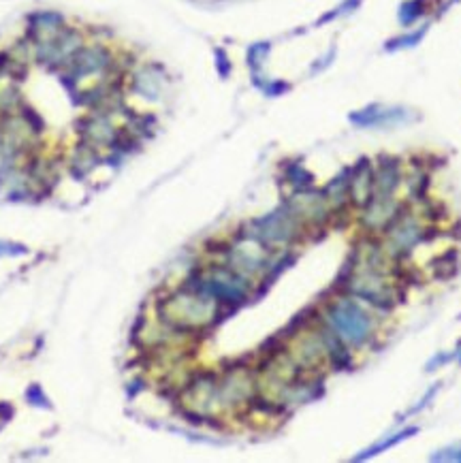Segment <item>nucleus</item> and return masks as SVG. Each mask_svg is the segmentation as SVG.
Instances as JSON below:
<instances>
[{
    "mask_svg": "<svg viewBox=\"0 0 461 463\" xmlns=\"http://www.w3.org/2000/svg\"><path fill=\"white\" fill-rule=\"evenodd\" d=\"M13 416V408L9 404H0V421H9Z\"/></svg>",
    "mask_w": 461,
    "mask_h": 463,
    "instance_id": "nucleus-23",
    "label": "nucleus"
},
{
    "mask_svg": "<svg viewBox=\"0 0 461 463\" xmlns=\"http://www.w3.org/2000/svg\"><path fill=\"white\" fill-rule=\"evenodd\" d=\"M319 321L352 352L371 348L378 340L380 325L374 310L348 292L333 290V297H329L321 307Z\"/></svg>",
    "mask_w": 461,
    "mask_h": 463,
    "instance_id": "nucleus-1",
    "label": "nucleus"
},
{
    "mask_svg": "<svg viewBox=\"0 0 461 463\" xmlns=\"http://www.w3.org/2000/svg\"><path fill=\"white\" fill-rule=\"evenodd\" d=\"M271 51V43L263 41V43H254L250 49H248V66L252 68V73H259L263 68V62L267 60Z\"/></svg>",
    "mask_w": 461,
    "mask_h": 463,
    "instance_id": "nucleus-16",
    "label": "nucleus"
},
{
    "mask_svg": "<svg viewBox=\"0 0 461 463\" xmlns=\"http://www.w3.org/2000/svg\"><path fill=\"white\" fill-rule=\"evenodd\" d=\"M246 230L261 244H265L269 250H276V248H288L297 240H301L305 233V226L295 216V211L284 203L278 209L269 211L267 216L252 220L250 228Z\"/></svg>",
    "mask_w": 461,
    "mask_h": 463,
    "instance_id": "nucleus-5",
    "label": "nucleus"
},
{
    "mask_svg": "<svg viewBox=\"0 0 461 463\" xmlns=\"http://www.w3.org/2000/svg\"><path fill=\"white\" fill-rule=\"evenodd\" d=\"M340 292H348L350 297L359 299L367 307L378 314H389L404 301V284L398 282L389 273H380L374 269L357 267L352 276L336 288Z\"/></svg>",
    "mask_w": 461,
    "mask_h": 463,
    "instance_id": "nucleus-4",
    "label": "nucleus"
},
{
    "mask_svg": "<svg viewBox=\"0 0 461 463\" xmlns=\"http://www.w3.org/2000/svg\"><path fill=\"white\" fill-rule=\"evenodd\" d=\"M350 205L352 209H361L374 192V163L363 156L357 161L355 167H350Z\"/></svg>",
    "mask_w": 461,
    "mask_h": 463,
    "instance_id": "nucleus-9",
    "label": "nucleus"
},
{
    "mask_svg": "<svg viewBox=\"0 0 461 463\" xmlns=\"http://www.w3.org/2000/svg\"><path fill=\"white\" fill-rule=\"evenodd\" d=\"M26 400L32 404V406H41V408H49V400L47 395L43 393V389L39 387V384H32V387L26 391Z\"/></svg>",
    "mask_w": 461,
    "mask_h": 463,
    "instance_id": "nucleus-17",
    "label": "nucleus"
},
{
    "mask_svg": "<svg viewBox=\"0 0 461 463\" xmlns=\"http://www.w3.org/2000/svg\"><path fill=\"white\" fill-rule=\"evenodd\" d=\"M429 11L427 0H404L398 9V22L404 28H412L419 20H423Z\"/></svg>",
    "mask_w": 461,
    "mask_h": 463,
    "instance_id": "nucleus-11",
    "label": "nucleus"
},
{
    "mask_svg": "<svg viewBox=\"0 0 461 463\" xmlns=\"http://www.w3.org/2000/svg\"><path fill=\"white\" fill-rule=\"evenodd\" d=\"M257 88H261L267 97H280V94L288 92L290 84H286V82H261Z\"/></svg>",
    "mask_w": 461,
    "mask_h": 463,
    "instance_id": "nucleus-20",
    "label": "nucleus"
},
{
    "mask_svg": "<svg viewBox=\"0 0 461 463\" xmlns=\"http://www.w3.org/2000/svg\"><path fill=\"white\" fill-rule=\"evenodd\" d=\"M453 359V354H438L436 359H431L429 363H427V371H434V369H438V365H442V363H448Z\"/></svg>",
    "mask_w": 461,
    "mask_h": 463,
    "instance_id": "nucleus-22",
    "label": "nucleus"
},
{
    "mask_svg": "<svg viewBox=\"0 0 461 463\" xmlns=\"http://www.w3.org/2000/svg\"><path fill=\"white\" fill-rule=\"evenodd\" d=\"M28 24H30V39L35 43H41V41H47L51 37H56L64 26H66V20L64 16L60 13H54V11H41V13H35L28 18Z\"/></svg>",
    "mask_w": 461,
    "mask_h": 463,
    "instance_id": "nucleus-10",
    "label": "nucleus"
},
{
    "mask_svg": "<svg viewBox=\"0 0 461 463\" xmlns=\"http://www.w3.org/2000/svg\"><path fill=\"white\" fill-rule=\"evenodd\" d=\"M165 70L156 64H145L130 75V92L145 101H159L165 86Z\"/></svg>",
    "mask_w": 461,
    "mask_h": 463,
    "instance_id": "nucleus-8",
    "label": "nucleus"
},
{
    "mask_svg": "<svg viewBox=\"0 0 461 463\" xmlns=\"http://www.w3.org/2000/svg\"><path fill=\"white\" fill-rule=\"evenodd\" d=\"M459 363H461V359H459Z\"/></svg>",
    "mask_w": 461,
    "mask_h": 463,
    "instance_id": "nucleus-24",
    "label": "nucleus"
},
{
    "mask_svg": "<svg viewBox=\"0 0 461 463\" xmlns=\"http://www.w3.org/2000/svg\"><path fill=\"white\" fill-rule=\"evenodd\" d=\"M359 3L361 0H346V3H342L336 11H331V13H327V16H323L321 18V22L319 24H325V22H331L333 18H338V16H346V13H350V11H355L357 7H359Z\"/></svg>",
    "mask_w": 461,
    "mask_h": 463,
    "instance_id": "nucleus-18",
    "label": "nucleus"
},
{
    "mask_svg": "<svg viewBox=\"0 0 461 463\" xmlns=\"http://www.w3.org/2000/svg\"><path fill=\"white\" fill-rule=\"evenodd\" d=\"M431 461H461V446L440 450L438 455H431Z\"/></svg>",
    "mask_w": 461,
    "mask_h": 463,
    "instance_id": "nucleus-21",
    "label": "nucleus"
},
{
    "mask_svg": "<svg viewBox=\"0 0 461 463\" xmlns=\"http://www.w3.org/2000/svg\"><path fill=\"white\" fill-rule=\"evenodd\" d=\"M408 120L410 111L406 107H384L380 103H371L350 113V122L357 128H393Z\"/></svg>",
    "mask_w": 461,
    "mask_h": 463,
    "instance_id": "nucleus-7",
    "label": "nucleus"
},
{
    "mask_svg": "<svg viewBox=\"0 0 461 463\" xmlns=\"http://www.w3.org/2000/svg\"><path fill=\"white\" fill-rule=\"evenodd\" d=\"M406 180L404 163L393 154H380L374 163V192L380 197H395Z\"/></svg>",
    "mask_w": 461,
    "mask_h": 463,
    "instance_id": "nucleus-6",
    "label": "nucleus"
},
{
    "mask_svg": "<svg viewBox=\"0 0 461 463\" xmlns=\"http://www.w3.org/2000/svg\"><path fill=\"white\" fill-rule=\"evenodd\" d=\"M431 271H434V278L436 280H448L455 276L457 271V250H448L440 257L434 259L431 263Z\"/></svg>",
    "mask_w": 461,
    "mask_h": 463,
    "instance_id": "nucleus-13",
    "label": "nucleus"
},
{
    "mask_svg": "<svg viewBox=\"0 0 461 463\" xmlns=\"http://www.w3.org/2000/svg\"><path fill=\"white\" fill-rule=\"evenodd\" d=\"M284 178H286V182H288L295 190H303V188L314 186V175L307 171L301 163H297V161H290V163L286 165Z\"/></svg>",
    "mask_w": 461,
    "mask_h": 463,
    "instance_id": "nucleus-12",
    "label": "nucleus"
},
{
    "mask_svg": "<svg viewBox=\"0 0 461 463\" xmlns=\"http://www.w3.org/2000/svg\"><path fill=\"white\" fill-rule=\"evenodd\" d=\"M438 237V228L412 209L410 203H402L391 224L380 235L382 248L395 263H404L414 248Z\"/></svg>",
    "mask_w": 461,
    "mask_h": 463,
    "instance_id": "nucleus-3",
    "label": "nucleus"
},
{
    "mask_svg": "<svg viewBox=\"0 0 461 463\" xmlns=\"http://www.w3.org/2000/svg\"><path fill=\"white\" fill-rule=\"evenodd\" d=\"M156 312L161 323L169 325L176 331L192 335L214 327L224 314V307L207 292L182 284L178 290L159 299Z\"/></svg>",
    "mask_w": 461,
    "mask_h": 463,
    "instance_id": "nucleus-2",
    "label": "nucleus"
},
{
    "mask_svg": "<svg viewBox=\"0 0 461 463\" xmlns=\"http://www.w3.org/2000/svg\"><path fill=\"white\" fill-rule=\"evenodd\" d=\"M425 32H427V26H423V28H419V30H414V32H406V35H402V37H395V39H391L387 45H384V49H387V51H398V49L414 47L417 43H421V39L425 37Z\"/></svg>",
    "mask_w": 461,
    "mask_h": 463,
    "instance_id": "nucleus-15",
    "label": "nucleus"
},
{
    "mask_svg": "<svg viewBox=\"0 0 461 463\" xmlns=\"http://www.w3.org/2000/svg\"><path fill=\"white\" fill-rule=\"evenodd\" d=\"M216 68H218V75L222 77V80H226V77L230 75V60H228V56H226V51L222 49V47H218L216 51Z\"/></svg>",
    "mask_w": 461,
    "mask_h": 463,
    "instance_id": "nucleus-19",
    "label": "nucleus"
},
{
    "mask_svg": "<svg viewBox=\"0 0 461 463\" xmlns=\"http://www.w3.org/2000/svg\"><path fill=\"white\" fill-rule=\"evenodd\" d=\"M417 431H419L417 427H412V429H404V431H400L398 436H391L389 440H384V442H380V444H376V446L367 448V450H365L363 455H357V457H355V461H359V459H367V457H374V455H380L382 450H387V448H391V446H395V444L404 442L406 438L414 436Z\"/></svg>",
    "mask_w": 461,
    "mask_h": 463,
    "instance_id": "nucleus-14",
    "label": "nucleus"
}]
</instances>
